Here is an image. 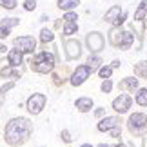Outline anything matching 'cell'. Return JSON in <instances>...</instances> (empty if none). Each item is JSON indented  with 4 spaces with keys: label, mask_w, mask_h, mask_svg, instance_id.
<instances>
[{
    "label": "cell",
    "mask_w": 147,
    "mask_h": 147,
    "mask_svg": "<svg viewBox=\"0 0 147 147\" xmlns=\"http://www.w3.org/2000/svg\"><path fill=\"white\" fill-rule=\"evenodd\" d=\"M33 133V123L27 120L26 116H18V118H11L5 125L4 131V140L5 144L11 147H20L29 140Z\"/></svg>",
    "instance_id": "6da1fadb"
},
{
    "label": "cell",
    "mask_w": 147,
    "mask_h": 147,
    "mask_svg": "<svg viewBox=\"0 0 147 147\" xmlns=\"http://www.w3.org/2000/svg\"><path fill=\"white\" fill-rule=\"evenodd\" d=\"M31 69L35 73H40V75H47V73H53L55 65H56V60L55 56L47 53V51H42V53H38L35 58H31Z\"/></svg>",
    "instance_id": "7a4b0ae2"
},
{
    "label": "cell",
    "mask_w": 147,
    "mask_h": 147,
    "mask_svg": "<svg viewBox=\"0 0 147 147\" xmlns=\"http://www.w3.org/2000/svg\"><path fill=\"white\" fill-rule=\"evenodd\" d=\"M127 129L133 136H144L147 133V116L144 113H133L127 120Z\"/></svg>",
    "instance_id": "3957f363"
},
{
    "label": "cell",
    "mask_w": 147,
    "mask_h": 147,
    "mask_svg": "<svg viewBox=\"0 0 147 147\" xmlns=\"http://www.w3.org/2000/svg\"><path fill=\"white\" fill-rule=\"evenodd\" d=\"M46 102H47V96L44 93H33L26 102V107L31 115H40L42 109L46 107Z\"/></svg>",
    "instance_id": "277c9868"
},
{
    "label": "cell",
    "mask_w": 147,
    "mask_h": 147,
    "mask_svg": "<svg viewBox=\"0 0 147 147\" xmlns=\"http://www.w3.org/2000/svg\"><path fill=\"white\" fill-rule=\"evenodd\" d=\"M13 46H15V49H18L22 55H26V53H33V51H35L36 40L33 36H29V35H24V36L15 38V40H13Z\"/></svg>",
    "instance_id": "5b68a950"
},
{
    "label": "cell",
    "mask_w": 147,
    "mask_h": 147,
    "mask_svg": "<svg viewBox=\"0 0 147 147\" xmlns=\"http://www.w3.org/2000/svg\"><path fill=\"white\" fill-rule=\"evenodd\" d=\"M86 42H87V47H89V51H91L93 55L100 53V51L104 49V46H105L104 35H102L100 31H91V33H89V35H87Z\"/></svg>",
    "instance_id": "8992f818"
},
{
    "label": "cell",
    "mask_w": 147,
    "mask_h": 147,
    "mask_svg": "<svg viewBox=\"0 0 147 147\" xmlns=\"http://www.w3.org/2000/svg\"><path fill=\"white\" fill-rule=\"evenodd\" d=\"M89 75H91V69L87 67V64L86 65H78L75 71H73V75H71V78H69V82H71V86L73 87H78V86H82L84 82L89 78Z\"/></svg>",
    "instance_id": "52a82bcc"
},
{
    "label": "cell",
    "mask_w": 147,
    "mask_h": 147,
    "mask_svg": "<svg viewBox=\"0 0 147 147\" xmlns=\"http://www.w3.org/2000/svg\"><path fill=\"white\" fill-rule=\"evenodd\" d=\"M131 104H133V98L129 96V94H120V96H116L113 100V109L116 113H120V115H123V113L129 111Z\"/></svg>",
    "instance_id": "ba28073f"
},
{
    "label": "cell",
    "mask_w": 147,
    "mask_h": 147,
    "mask_svg": "<svg viewBox=\"0 0 147 147\" xmlns=\"http://www.w3.org/2000/svg\"><path fill=\"white\" fill-rule=\"evenodd\" d=\"M65 53L67 60H76L82 56V44L78 40H67L65 42Z\"/></svg>",
    "instance_id": "9c48e42d"
},
{
    "label": "cell",
    "mask_w": 147,
    "mask_h": 147,
    "mask_svg": "<svg viewBox=\"0 0 147 147\" xmlns=\"http://www.w3.org/2000/svg\"><path fill=\"white\" fill-rule=\"evenodd\" d=\"M120 118L118 116H105V118H102V120L98 122V125L96 129L102 133H105V131H113L115 127H120Z\"/></svg>",
    "instance_id": "30bf717a"
},
{
    "label": "cell",
    "mask_w": 147,
    "mask_h": 147,
    "mask_svg": "<svg viewBox=\"0 0 147 147\" xmlns=\"http://www.w3.org/2000/svg\"><path fill=\"white\" fill-rule=\"evenodd\" d=\"M93 105H94V102H93V98H89V96H80V98H76V102H75V107L80 113L91 111Z\"/></svg>",
    "instance_id": "8fae6325"
},
{
    "label": "cell",
    "mask_w": 147,
    "mask_h": 147,
    "mask_svg": "<svg viewBox=\"0 0 147 147\" xmlns=\"http://www.w3.org/2000/svg\"><path fill=\"white\" fill-rule=\"evenodd\" d=\"M118 89L120 91H131V93H134V91H138V78H123V80L118 84Z\"/></svg>",
    "instance_id": "7c38bea8"
},
{
    "label": "cell",
    "mask_w": 147,
    "mask_h": 147,
    "mask_svg": "<svg viewBox=\"0 0 147 147\" xmlns=\"http://www.w3.org/2000/svg\"><path fill=\"white\" fill-rule=\"evenodd\" d=\"M22 62H24V55H22L18 49H11L9 55H7V64L16 69L18 65H22Z\"/></svg>",
    "instance_id": "4fadbf2b"
},
{
    "label": "cell",
    "mask_w": 147,
    "mask_h": 147,
    "mask_svg": "<svg viewBox=\"0 0 147 147\" xmlns=\"http://www.w3.org/2000/svg\"><path fill=\"white\" fill-rule=\"evenodd\" d=\"M122 13H123V11H122V7H120V5H113V7H111L109 11H107L105 15H104V20L115 26V24H116V20L120 18V15H122Z\"/></svg>",
    "instance_id": "5bb4252c"
},
{
    "label": "cell",
    "mask_w": 147,
    "mask_h": 147,
    "mask_svg": "<svg viewBox=\"0 0 147 147\" xmlns=\"http://www.w3.org/2000/svg\"><path fill=\"white\" fill-rule=\"evenodd\" d=\"M133 42H134V35L131 31H123L122 33V40H120V44H118V49L125 51V49H129L133 46Z\"/></svg>",
    "instance_id": "9a60e30c"
},
{
    "label": "cell",
    "mask_w": 147,
    "mask_h": 147,
    "mask_svg": "<svg viewBox=\"0 0 147 147\" xmlns=\"http://www.w3.org/2000/svg\"><path fill=\"white\" fill-rule=\"evenodd\" d=\"M0 78H13V80L16 82L20 78V71L18 69H15V67H2L0 69Z\"/></svg>",
    "instance_id": "2e32d148"
},
{
    "label": "cell",
    "mask_w": 147,
    "mask_h": 147,
    "mask_svg": "<svg viewBox=\"0 0 147 147\" xmlns=\"http://www.w3.org/2000/svg\"><path fill=\"white\" fill-rule=\"evenodd\" d=\"M122 33L123 31H120V27H113V29L109 31V42H111V46L118 47V44H120V40H122Z\"/></svg>",
    "instance_id": "e0dca14e"
},
{
    "label": "cell",
    "mask_w": 147,
    "mask_h": 147,
    "mask_svg": "<svg viewBox=\"0 0 147 147\" xmlns=\"http://www.w3.org/2000/svg\"><path fill=\"white\" fill-rule=\"evenodd\" d=\"M65 73H67V67H64V69H60V71H56V73H53V84L56 87H60V86H64L65 84Z\"/></svg>",
    "instance_id": "ac0fdd59"
},
{
    "label": "cell",
    "mask_w": 147,
    "mask_h": 147,
    "mask_svg": "<svg viewBox=\"0 0 147 147\" xmlns=\"http://www.w3.org/2000/svg\"><path fill=\"white\" fill-rule=\"evenodd\" d=\"M78 4H80V0H58V2H56V5H58L62 11H67V13H69L71 9H75Z\"/></svg>",
    "instance_id": "d6986e66"
},
{
    "label": "cell",
    "mask_w": 147,
    "mask_h": 147,
    "mask_svg": "<svg viewBox=\"0 0 147 147\" xmlns=\"http://www.w3.org/2000/svg\"><path fill=\"white\" fill-rule=\"evenodd\" d=\"M87 67L91 69V73L93 71H100V67H102V58L98 55H91L87 58Z\"/></svg>",
    "instance_id": "ffe728a7"
},
{
    "label": "cell",
    "mask_w": 147,
    "mask_h": 147,
    "mask_svg": "<svg viewBox=\"0 0 147 147\" xmlns=\"http://www.w3.org/2000/svg\"><path fill=\"white\" fill-rule=\"evenodd\" d=\"M145 15H147V0H142L138 5V9L134 11V20L136 22H142L145 18Z\"/></svg>",
    "instance_id": "44dd1931"
},
{
    "label": "cell",
    "mask_w": 147,
    "mask_h": 147,
    "mask_svg": "<svg viewBox=\"0 0 147 147\" xmlns=\"http://www.w3.org/2000/svg\"><path fill=\"white\" fill-rule=\"evenodd\" d=\"M134 75H136L138 78H147V62L145 60L134 64Z\"/></svg>",
    "instance_id": "7402d4cb"
},
{
    "label": "cell",
    "mask_w": 147,
    "mask_h": 147,
    "mask_svg": "<svg viewBox=\"0 0 147 147\" xmlns=\"http://www.w3.org/2000/svg\"><path fill=\"white\" fill-rule=\"evenodd\" d=\"M134 102H136L138 105H142V107L147 105V89H145V87H142V89H138V91H136Z\"/></svg>",
    "instance_id": "603a6c76"
},
{
    "label": "cell",
    "mask_w": 147,
    "mask_h": 147,
    "mask_svg": "<svg viewBox=\"0 0 147 147\" xmlns=\"http://www.w3.org/2000/svg\"><path fill=\"white\" fill-rule=\"evenodd\" d=\"M76 31H78V24H76V22H65V24H64V35L65 36L75 35Z\"/></svg>",
    "instance_id": "cb8c5ba5"
},
{
    "label": "cell",
    "mask_w": 147,
    "mask_h": 147,
    "mask_svg": "<svg viewBox=\"0 0 147 147\" xmlns=\"http://www.w3.org/2000/svg\"><path fill=\"white\" fill-rule=\"evenodd\" d=\"M100 78H104V80H111V75H113V67L111 65H102L100 71H98Z\"/></svg>",
    "instance_id": "d4e9b609"
},
{
    "label": "cell",
    "mask_w": 147,
    "mask_h": 147,
    "mask_svg": "<svg viewBox=\"0 0 147 147\" xmlns=\"http://www.w3.org/2000/svg\"><path fill=\"white\" fill-rule=\"evenodd\" d=\"M40 40L44 44H47V42H53L55 40V35H53V31L51 29H42L40 31Z\"/></svg>",
    "instance_id": "484cf974"
},
{
    "label": "cell",
    "mask_w": 147,
    "mask_h": 147,
    "mask_svg": "<svg viewBox=\"0 0 147 147\" xmlns=\"http://www.w3.org/2000/svg\"><path fill=\"white\" fill-rule=\"evenodd\" d=\"M18 24H20V18H4L0 26L7 27V29H13V27H15V26H18Z\"/></svg>",
    "instance_id": "4316f807"
},
{
    "label": "cell",
    "mask_w": 147,
    "mask_h": 147,
    "mask_svg": "<svg viewBox=\"0 0 147 147\" xmlns=\"http://www.w3.org/2000/svg\"><path fill=\"white\" fill-rule=\"evenodd\" d=\"M0 5H2L4 9L11 11V9H15L16 5H18V2H16V0H0Z\"/></svg>",
    "instance_id": "83f0119b"
},
{
    "label": "cell",
    "mask_w": 147,
    "mask_h": 147,
    "mask_svg": "<svg viewBox=\"0 0 147 147\" xmlns=\"http://www.w3.org/2000/svg\"><path fill=\"white\" fill-rule=\"evenodd\" d=\"M100 89H102V93H111V89H113V82L111 80H104L102 82V86H100Z\"/></svg>",
    "instance_id": "f1b7e54d"
},
{
    "label": "cell",
    "mask_w": 147,
    "mask_h": 147,
    "mask_svg": "<svg viewBox=\"0 0 147 147\" xmlns=\"http://www.w3.org/2000/svg\"><path fill=\"white\" fill-rule=\"evenodd\" d=\"M60 138H62V140H64V142H65V144H71V142H73V136H71V133H69V131H67V129H64V131H62V133H60Z\"/></svg>",
    "instance_id": "f546056e"
},
{
    "label": "cell",
    "mask_w": 147,
    "mask_h": 147,
    "mask_svg": "<svg viewBox=\"0 0 147 147\" xmlns=\"http://www.w3.org/2000/svg\"><path fill=\"white\" fill-rule=\"evenodd\" d=\"M15 87V80H11V82H5V84H2V87H0V93H7L9 89H13Z\"/></svg>",
    "instance_id": "4dcf8cb0"
},
{
    "label": "cell",
    "mask_w": 147,
    "mask_h": 147,
    "mask_svg": "<svg viewBox=\"0 0 147 147\" xmlns=\"http://www.w3.org/2000/svg\"><path fill=\"white\" fill-rule=\"evenodd\" d=\"M24 9L26 11H35L36 9V2H35V0H26V2H24Z\"/></svg>",
    "instance_id": "1f68e13d"
},
{
    "label": "cell",
    "mask_w": 147,
    "mask_h": 147,
    "mask_svg": "<svg viewBox=\"0 0 147 147\" xmlns=\"http://www.w3.org/2000/svg\"><path fill=\"white\" fill-rule=\"evenodd\" d=\"M64 20H65V22H76V20H78V16H76L75 11H69V13H65Z\"/></svg>",
    "instance_id": "d6a6232c"
},
{
    "label": "cell",
    "mask_w": 147,
    "mask_h": 147,
    "mask_svg": "<svg viewBox=\"0 0 147 147\" xmlns=\"http://www.w3.org/2000/svg\"><path fill=\"white\" fill-rule=\"evenodd\" d=\"M9 31H11V29H7V27H4V26H0V40H4L5 36H9Z\"/></svg>",
    "instance_id": "836d02e7"
},
{
    "label": "cell",
    "mask_w": 147,
    "mask_h": 147,
    "mask_svg": "<svg viewBox=\"0 0 147 147\" xmlns=\"http://www.w3.org/2000/svg\"><path fill=\"white\" fill-rule=\"evenodd\" d=\"M125 18H127V13H125V11H123V13L120 15V18L116 20V24H115V27H120V26L123 24V22H125Z\"/></svg>",
    "instance_id": "e575fe53"
},
{
    "label": "cell",
    "mask_w": 147,
    "mask_h": 147,
    "mask_svg": "<svg viewBox=\"0 0 147 147\" xmlns=\"http://www.w3.org/2000/svg\"><path fill=\"white\" fill-rule=\"evenodd\" d=\"M109 133H111L113 138H120V136H122V129H120V127H115V129H113V131H109Z\"/></svg>",
    "instance_id": "d590c367"
},
{
    "label": "cell",
    "mask_w": 147,
    "mask_h": 147,
    "mask_svg": "<svg viewBox=\"0 0 147 147\" xmlns=\"http://www.w3.org/2000/svg\"><path fill=\"white\" fill-rule=\"evenodd\" d=\"M104 113H105V111L102 109V107H98V109L94 111V116H96V118H100V116H104Z\"/></svg>",
    "instance_id": "8d00e7d4"
},
{
    "label": "cell",
    "mask_w": 147,
    "mask_h": 147,
    "mask_svg": "<svg viewBox=\"0 0 147 147\" xmlns=\"http://www.w3.org/2000/svg\"><path fill=\"white\" fill-rule=\"evenodd\" d=\"M120 64H122L120 60H113V64H111V67H113V69H116V67H120Z\"/></svg>",
    "instance_id": "74e56055"
},
{
    "label": "cell",
    "mask_w": 147,
    "mask_h": 147,
    "mask_svg": "<svg viewBox=\"0 0 147 147\" xmlns=\"http://www.w3.org/2000/svg\"><path fill=\"white\" fill-rule=\"evenodd\" d=\"M5 51H7V46H5V44H0V53H5Z\"/></svg>",
    "instance_id": "f35d334b"
},
{
    "label": "cell",
    "mask_w": 147,
    "mask_h": 147,
    "mask_svg": "<svg viewBox=\"0 0 147 147\" xmlns=\"http://www.w3.org/2000/svg\"><path fill=\"white\" fill-rule=\"evenodd\" d=\"M2 104H4V94L0 93V107H2Z\"/></svg>",
    "instance_id": "ab89813d"
},
{
    "label": "cell",
    "mask_w": 147,
    "mask_h": 147,
    "mask_svg": "<svg viewBox=\"0 0 147 147\" xmlns=\"http://www.w3.org/2000/svg\"><path fill=\"white\" fill-rule=\"evenodd\" d=\"M96 147H111V145H107V144H98Z\"/></svg>",
    "instance_id": "60d3db41"
},
{
    "label": "cell",
    "mask_w": 147,
    "mask_h": 147,
    "mask_svg": "<svg viewBox=\"0 0 147 147\" xmlns=\"http://www.w3.org/2000/svg\"><path fill=\"white\" fill-rule=\"evenodd\" d=\"M80 147H93V145H91V144H82Z\"/></svg>",
    "instance_id": "b9f144b4"
},
{
    "label": "cell",
    "mask_w": 147,
    "mask_h": 147,
    "mask_svg": "<svg viewBox=\"0 0 147 147\" xmlns=\"http://www.w3.org/2000/svg\"><path fill=\"white\" fill-rule=\"evenodd\" d=\"M113 147H125L123 144H116V145H113Z\"/></svg>",
    "instance_id": "7bdbcfd3"
}]
</instances>
